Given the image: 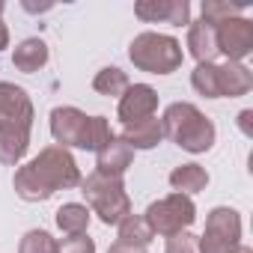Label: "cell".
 I'll return each instance as SVG.
<instances>
[{
    "instance_id": "obj_14",
    "label": "cell",
    "mask_w": 253,
    "mask_h": 253,
    "mask_svg": "<svg viewBox=\"0 0 253 253\" xmlns=\"http://www.w3.org/2000/svg\"><path fill=\"white\" fill-rule=\"evenodd\" d=\"M137 18L143 21H167V24H185L188 21V3L185 0H164V3H137Z\"/></svg>"
},
{
    "instance_id": "obj_16",
    "label": "cell",
    "mask_w": 253,
    "mask_h": 253,
    "mask_svg": "<svg viewBox=\"0 0 253 253\" xmlns=\"http://www.w3.org/2000/svg\"><path fill=\"white\" fill-rule=\"evenodd\" d=\"M12 63L21 69V72H39L45 63H48V45L42 42V39H27V42H21L18 48H15V54H12Z\"/></svg>"
},
{
    "instance_id": "obj_9",
    "label": "cell",
    "mask_w": 253,
    "mask_h": 253,
    "mask_svg": "<svg viewBox=\"0 0 253 253\" xmlns=\"http://www.w3.org/2000/svg\"><path fill=\"white\" fill-rule=\"evenodd\" d=\"M86 122L78 107H57L51 113V134L60 146H81L84 149V134H86Z\"/></svg>"
},
{
    "instance_id": "obj_25",
    "label": "cell",
    "mask_w": 253,
    "mask_h": 253,
    "mask_svg": "<svg viewBox=\"0 0 253 253\" xmlns=\"http://www.w3.org/2000/svg\"><path fill=\"white\" fill-rule=\"evenodd\" d=\"M57 253H95V244L86 232L84 235H69L57 244Z\"/></svg>"
},
{
    "instance_id": "obj_5",
    "label": "cell",
    "mask_w": 253,
    "mask_h": 253,
    "mask_svg": "<svg viewBox=\"0 0 253 253\" xmlns=\"http://www.w3.org/2000/svg\"><path fill=\"white\" fill-rule=\"evenodd\" d=\"M143 220L149 223L152 232H161V235H176L182 229H188L194 223V203L191 197H182V194H173L167 200H158L146 209Z\"/></svg>"
},
{
    "instance_id": "obj_4",
    "label": "cell",
    "mask_w": 253,
    "mask_h": 253,
    "mask_svg": "<svg viewBox=\"0 0 253 253\" xmlns=\"http://www.w3.org/2000/svg\"><path fill=\"white\" fill-rule=\"evenodd\" d=\"M84 197L101 214L104 223H122L131 214V203L122 191V179H107V176L95 173L84 182Z\"/></svg>"
},
{
    "instance_id": "obj_27",
    "label": "cell",
    "mask_w": 253,
    "mask_h": 253,
    "mask_svg": "<svg viewBox=\"0 0 253 253\" xmlns=\"http://www.w3.org/2000/svg\"><path fill=\"white\" fill-rule=\"evenodd\" d=\"M107 253H146V247H131V244H122V241H116Z\"/></svg>"
},
{
    "instance_id": "obj_12",
    "label": "cell",
    "mask_w": 253,
    "mask_h": 253,
    "mask_svg": "<svg viewBox=\"0 0 253 253\" xmlns=\"http://www.w3.org/2000/svg\"><path fill=\"white\" fill-rule=\"evenodd\" d=\"M27 143H30V128L27 125L0 122V161L3 164H18L21 155L27 152Z\"/></svg>"
},
{
    "instance_id": "obj_3",
    "label": "cell",
    "mask_w": 253,
    "mask_h": 253,
    "mask_svg": "<svg viewBox=\"0 0 253 253\" xmlns=\"http://www.w3.org/2000/svg\"><path fill=\"white\" fill-rule=\"evenodd\" d=\"M131 63L143 72L152 75H167L173 69L182 66V48L176 39L170 36H158V33H143L131 42Z\"/></svg>"
},
{
    "instance_id": "obj_28",
    "label": "cell",
    "mask_w": 253,
    "mask_h": 253,
    "mask_svg": "<svg viewBox=\"0 0 253 253\" xmlns=\"http://www.w3.org/2000/svg\"><path fill=\"white\" fill-rule=\"evenodd\" d=\"M6 42H9V33H6L3 21H0V48H6Z\"/></svg>"
},
{
    "instance_id": "obj_21",
    "label": "cell",
    "mask_w": 253,
    "mask_h": 253,
    "mask_svg": "<svg viewBox=\"0 0 253 253\" xmlns=\"http://www.w3.org/2000/svg\"><path fill=\"white\" fill-rule=\"evenodd\" d=\"M92 89L101 92V95H122L125 89H128V78H125V72H119V69L110 66V69H101L95 75Z\"/></svg>"
},
{
    "instance_id": "obj_7",
    "label": "cell",
    "mask_w": 253,
    "mask_h": 253,
    "mask_svg": "<svg viewBox=\"0 0 253 253\" xmlns=\"http://www.w3.org/2000/svg\"><path fill=\"white\" fill-rule=\"evenodd\" d=\"M214 42H217V51H223L229 60H241L253 48V27H250V21L229 18L214 27Z\"/></svg>"
},
{
    "instance_id": "obj_24",
    "label": "cell",
    "mask_w": 253,
    "mask_h": 253,
    "mask_svg": "<svg viewBox=\"0 0 253 253\" xmlns=\"http://www.w3.org/2000/svg\"><path fill=\"white\" fill-rule=\"evenodd\" d=\"M21 253H57V241L45 229H33L21 241Z\"/></svg>"
},
{
    "instance_id": "obj_13",
    "label": "cell",
    "mask_w": 253,
    "mask_h": 253,
    "mask_svg": "<svg viewBox=\"0 0 253 253\" xmlns=\"http://www.w3.org/2000/svg\"><path fill=\"white\" fill-rule=\"evenodd\" d=\"M122 140L128 143L131 149H152V146H158V143L164 140V125H161V119L149 116V119H143V122L125 125Z\"/></svg>"
},
{
    "instance_id": "obj_20",
    "label": "cell",
    "mask_w": 253,
    "mask_h": 253,
    "mask_svg": "<svg viewBox=\"0 0 253 253\" xmlns=\"http://www.w3.org/2000/svg\"><path fill=\"white\" fill-rule=\"evenodd\" d=\"M152 229H149V223L143 220V217H134V214H128L122 223H119V241L122 244H131V247H146L149 241H152Z\"/></svg>"
},
{
    "instance_id": "obj_8",
    "label": "cell",
    "mask_w": 253,
    "mask_h": 253,
    "mask_svg": "<svg viewBox=\"0 0 253 253\" xmlns=\"http://www.w3.org/2000/svg\"><path fill=\"white\" fill-rule=\"evenodd\" d=\"M155 107H158V95L152 86L146 84H134L122 92L119 98V119L125 125H134V122H143L149 116H155Z\"/></svg>"
},
{
    "instance_id": "obj_15",
    "label": "cell",
    "mask_w": 253,
    "mask_h": 253,
    "mask_svg": "<svg viewBox=\"0 0 253 253\" xmlns=\"http://www.w3.org/2000/svg\"><path fill=\"white\" fill-rule=\"evenodd\" d=\"M188 48L191 54L203 63H211V57L217 54V42H214V27L206 24V21H197L191 24V33H188Z\"/></svg>"
},
{
    "instance_id": "obj_6",
    "label": "cell",
    "mask_w": 253,
    "mask_h": 253,
    "mask_svg": "<svg viewBox=\"0 0 253 253\" xmlns=\"http://www.w3.org/2000/svg\"><path fill=\"white\" fill-rule=\"evenodd\" d=\"M238 235H241L238 214L232 209H214L206 223V235L197 244L200 253H229L232 247H238Z\"/></svg>"
},
{
    "instance_id": "obj_10",
    "label": "cell",
    "mask_w": 253,
    "mask_h": 253,
    "mask_svg": "<svg viewBox=\"0 0 253 253\" xmlns=\"http://www.w3.org/2000/svg\"><path fill=\"white\" fill-rule=\"evenodd\" d=\"M30 119H33V107H30L27 92L12 84H0V122L27 125L30 128Z\"/></svg>"
},
{
    "instance_id": "obj_29",
    "label": "cell",
    "mask_w": 253,
    "mask_h": 253,
    "mask_svg": "<svg viewBox=\"0 0 253 253\" xmlns=\"http://www.w3.org/2000/svg\"><path fill=\"white\" fill-rule=\"evenodd\" d=\"M229 253H250V250H247V247H232Z\"/></svg>"
},
{
    "instance_id": "obj_22",
    "label": "cell",
    "mask_w": 253,
    "mask_h": 253,
    "mask_svg": "<svg viewBox=\"0 0 253 253\" xmlns=\"http://www.w3.org/2000/svg\"><path fill=\"white\" fill-rule=\"evenodd\" d=\"M113 140V134H110V125H107V119L104 116H89V122H86V134H84V149H101L104 143H110Z\"/></svg>"
},
{
    "instance_id": "obj_18",
    "label": "cell",
    "mask_w": 253,
    "mask_h": 253,
    "mask_svg": "<svg viewBox=\"0 0 253 253\" xmlns=\"http://www.w3.org/2000/svg\"><path fill=\"white\" fill-rule=\"evenodd\" d=\"M217 84H220V95H244L253 81L244 66L226 63V66H217Z\"/></svg>"
},
{
    "instance_id": "obj_2",
    "label": "cell",
    "mask_w": 253,
    "mask_h": 253,
    "mask_svg": "<svg viewBox=\"0 0 253 253\" xmlns=\"http://www.w3.org/2000/svg\"><path fill=\"white\" fill-rule=\"evenodd\" d=\"M161 125H164V137L176 140L188 152H206L214 143V125L194 104H170Z\"/></svg>"
},
{
    "instance_id": "obj_26",
    "label": "cell",
    "mask_w": 253,
    "mask_h": 253,
    "mask_svg": "<svg viewBox=\"0 0 253 253\" xmlns=\"http://www.w3.org/2000/svg\"><path fill=\"white\" fill-rule=\"evenodd\" d=\"M167 253H200V244H197L194 235L176 232V235H170V241H167Z\"/></svg>"
},
{
    "instance_id": "obj_19",
    "label": "cell",
    "mask_w": 253,
    "mask_h": 253,
    "mask_svg": "<svg viewBox=\"0 0 253 253\" xmlns=\"http://www.w3.org/2000/svg\"><path fill=\"white\" fill-rule=\"evenodd\" d=\"M57 226L69 235H84L86 226H89V209L81 206V203H66L57 211Z\"/></svg>"
},
{
    "instance_id": "obj_23",
    "label": "cell",
    "mask_w": 253,
    "mask_h": 253,
    "mask_svg": "<svg viewBox=\"0 0 253 253\" xmlns=\"http://www.w3.org/2000/svg\"><path fill=\"white\" fill-rule=\"evenodd\" d=\"M194 89L197 92H203V95H209V98H220V84H217V66H211V63H203V66H197V72H194Z\"/></svg>"
},
{
    "instance_id": "obj_1",
    "label": "cell",
    "mask_w": 253,
    "mask_h": 253,
    "mask_svg": "<svg viewBox=\"0 0 253 253\" xmlns=\"http://www.w3.org/2000/svg\"><path fill=\"white\" fill-rule=\"evenodd\" d=\"M75 185H81V173L63 146H48L39 158H33L27 167L15 173V191L27 203L48 200L54 191Z\"/></svg>"
},
{
    "instance_id": "obj_17",
    "label": "cell",
    "mask_w": 253,
    "mask_h": 253,
    "mask_svg": "<svg viewBox=\"0 0 253 253\" xmlns=\"http://www.w3.org/2000/svg\"><path fill=\"white\" fill-rule=\"evenodd\" d=\"M170 185L176 188V194L188 197V194H197L209 185V173L200 164H185V167H176L170 173Z\"/></svg>"
},
{
    "instance_id": "obj_11",
    "label": "cell",
    "mask_w": 253,
    "mask_h": 253,
    "mask_svg": "<svg viewBox=\"0 0 253 253\" xmlns=\"http://www.w3.org/2000/svg\"><path fill=\"white\" fill-rule=\"evenodd\" d=\"M131 158H134V149L125 143L122 137H113L110 143H104L98 149V176L119 179L125 170L131 167Z\"/></svg>"
}]
</instances>
